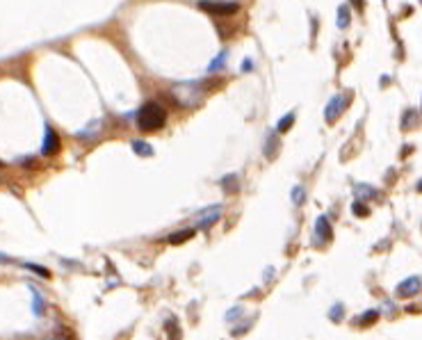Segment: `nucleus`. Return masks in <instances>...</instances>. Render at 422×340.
Here are the masks:
<instances>
[{
  "label": "nucleus",
  "instance_id": "obj_9",
  "mask_svg": "<svg viewBox=\"0 0 422 340\" xmlns=\"http://www.w3.org/2000/svg\"><path fill=\"white\" fill-rule=\"evenodd\" d=\"M349 25V9H347V5H340V9H338V27H347Z\"/></svg>",
  "mask_w": 422,
  "mask_h": 340
},
{
  "label": "nucleus",
  "instance_id": "obj_3",
  "mask_svg": "<svg viewBox=\"0 0 422 340\" xmlns=\"http://www.w3.org/2000/svg\"><path fill=\"white\" fill-rule=\"evenodd\" d=\"M422 290V276H409L397 286V297H416Z\"/></svg>",
  "mask_w": 422,
  "mask_h": 340
},
{
  "label": "nucleus",
  "instance_id": "obj_11",
  "mask_svg": "<svg viewBox=\"0 0 422 340\" xmlns=\"http://www.w3.org/2000/svg\"><path fill=\"white\" fill-rule=\"evenodd\" d=\"M292 123H295V114L290 112L288 117H283V119L278 121V128H276V130H278V133H288V130L292 128Z\"/></svg>",
  "mask_w": 422,
  "mask_h": 340
},
{
  "label": "nucleus",
  "instance_id": "obj_15",
  "mask_svg": "<svg viewBox=\"0 0 422 340\" xmlns=\"http://www.w3.org/2000/svg\"><path fill=\"white\" fill-rule=\"evenodd\" d=\"M132 148H135V153L151 155V146H149V144H144V142H132Z\"/></svg>",
  "mask_w": 422,
  "mask_h": 340
},
{
  "label": "nucleus",
  "instance_id": "obj_4",
  "mask_svg": "<svg viewBox=\"0 0 422 340\" xmlns=\"http://www.w3.org/2000/svg\"><path fill=\"white\" fill-rule=\"evenodd\" d=\"M347 103H349V96H336V98H331V103L326 105V114H324L326 121L333 123V121L340 117V112H343V107L347 105Z\"/></svg>",
  "mask_w": 422,
  "mask_h": 340
},
{
  "label": "nucleus",
  "instance_id": "obj_17",
  "mask_svg": "<svg viewBox=\"0 0 422 340\" xmlns=\"http://www.w3.org/2000/svg\"><path fill=\"white\" fill-rule=\"evenodd\" d=\"M301 199H303V190L301 187H295V190H292V201H295L297 206H301Z\"/></svg>",
  "mask_w": 422,
  "mask_h": 340
},
{
  "label": "nucleus",
  "instance_id": "obj_14",
  "mask_svg": "<svg viewBox=\"0 0 422 340\" xmlns=\"http://www.w3.org/2000/svg\"><path fill=\"white\" fill-rule=\"evenodd\" d=\"M167 331H169V340H178L180 338V334H178L180 329H178V324H176L174 320L167 322Z\"/></svg>",
  "mask_w": 422,
  "mask_h": 340
},
{
  "label": "nucleus",
  "instance_id": "obj_24",
  "mask_svg": "<svg viewBox=\"0 0 422 340\" xmlns=\"http://www.w3.org/2000/svg\"><path fill=\"white\" fill-rule=\"evenodd\" d=\"M2 167H5V165H2V160H0V169H2Z\"/></svg>",
  "mask_w": 422,
  "mask_h": 340
},
{
  "label": "nucleus",
  "instance_id": "obj_1",
  "mask_svg": "<svg viewBox=\"0 0 422 340\" xmlns=\"http://www.w3.org/2000/svg\"><path fill=\"white\" fill-rule=\"evenodd\" d=\"M167 123V110L158 100H149L139 107L137 112V128L142 133H158Z\"/></svg>",
  "mask_w": 422,
  "mask_h": 340
},
{
  "label": "nucleus",
  "instance_id": "obj_10",
  "mask_svg": "<svg viewBox=\"0 0 422 340\" xmlns=\"http://www.w3.org/2000/svg\"><path fill=\"white\" fill-rule=\"evenodd\" d=\"M376 320H379V311H368V313L358 320V324H361V327H370V324H374Z\"/></svg>",
  "mask_w": 422,
  "mask_h": 340
},
{
  "label": "nucleus",
  "instance_id": "obj_7",
  "mask_svg": "<svg viewBox=\"0 0 422 340\" xmlns=\"http://www.w3.org/2000/svg\"><path fill=\"white\" fill-rule=\"evenodd\" d=\"M194 233H197V228H183V231H178V233L169 235V238H167V242H169V244H183V242L192 240V238H194Z\"/></svg>",
  "mask_w": 422,
  "mask_h": 340
},
{
  "label": "nucleus",
  "instance_id": "obj_16",
  "mask_svg": "<svg viewBox=\"0 0 422 340\" xmlns=\"http://www.w3.org/2000/svg\"><path fill=\"white\" fill-rule=\"evenodd\" d=\"M411 123H416V114H413V110H406V114H404V121H402V128H404V130H409Z\"/></svg>",
  "mask_w": 422,
  "mask_h": 340
},
{
  "label": "nucleus",
  "instance_id": "obj_12",
  "mask_svg": "<svg viewBox=\"0 0 422 340\" xmlns=\"http://www.w3.org/2000/svg\"><path fill=\"white\" fill-rule=\"evenodd\" d=\"M351 213L356 215V217H368V215H370V208L365 206L363 201H356V203L351 206Z\"/></svg>",
  "mask_w": 422,
  "mask_h": 340
},
{
  "label": "nucleus",
  "instance_id": "obj_18",
  "mask_svg": "<svg viewBox=\"0 0 422 340\" xmlns=\"http://www.w3.org/2000/svg\"><path fill=\"white\" fill-rule=\"evenodd\" d=\"M356 194H361V196H374V190H370V187L365 185H356Z\"/></svg>",
  "mask_w": 422,
  "mask_h": 340
},
{
  "label": "nucleus",
  "instance_id": "obj_20",
  "mask_svg": "<svg viewBox=\"0 0 422 340\" xmlns=\"http://www.w3.org/2000/svg\"><path fill=\"white\" fill-rule=\"evenodd\" d=\"M27 267H30V269H32V272L41 274V276H44V279H48V276H50V272H48L46 267H39V265H27Z\"/></svg>",
  "mask_w": 422,
  "mask_h": 340
},
{
  "label": "nucleus",
  "instance_id": "obj_19",
  "mask_svg": "<svg viewBox=\"0 0 422 340\" xmlns=\"http://www.w3.org/2000/svg\"><path fill=\"white\" fill-rule=\"evenodd\" d=\"M331 320H333V322L343 320V306H333V308H331Z\"/></svg>",
  "mask_w": 422,
  "mask_h": 340
},
{
  "label": "nucleus",
  "instance_id": "obj_5",
  "mask_svg": "<svg viewBox=\"0 0 422 340\" xmlns=\"http://www.w3.org/2000/svg\"><path fill=\"white\" fill-rule=\"evenodd\" d=\"M60 148H62V142H60V137H57V133H55L53 128H46V137H44V148H41V153L55 155Z\"/></svg>",
  "mask_w": 422,
  "mask_h": 340
},
{
  "label": "nucleus",
  "instance_id": "obj_8",
  "mask_svg": "<svg viewBox=\"0 0 422 340\" xmlns=\"http://www.w3.org/2000/svg\"><path fill=\"white\" fill-rule=\"evenodd\" d=\"M315 231H317V235L322 238V240H333V231H331V226H329V219L326 217H320L317 219V226H315Z\"/></svg>",
  "mask_w": 422,
  "mask_h": 340
},
{
  "label": "nucleus",
  "instance_id": "obj_2",
  "mask_svg": "<svg viewBox=\"0 0 422 340\" xmlns=\"http://www.w3.org/2000/svg\"><path fill=\"white\" fill-rule=\"evenodd\" d=\"M199 7L205 14H212V16H231L240 9L238 2H228V0H201Z\"/></svg>",
  "mask_w": 422,
  "mask_h": 340
},
{
  "label": "nucleus",
  "instance_id": "obj_25",
  "mask_svg": "<svg viewBox=\"0 0 422 340\" xmlns=\"http://www.w3.org/2000/svg\"><path fill=\"white\" fill-rule=\"evenodd\" d=\"M420 2H422V0H420Z\"/></svg>",
  "mask_w": 422,
  "mask_h": 340
},
{
  "label": "nucleus",
  "instance_id": "obj_13",
  "mask_svg": "<svg viewBox=\"0 0 422 340\" xmlns=\"http://www.w3.org/2000/svg\"><path fill=\"white\" fill-rule=\"evenodd\" d=\"M224 64H226V53H219V55H217V60L210 62V67H208V71H210V73H215V71H219V69L224 67Z\"/></svg>",
  "mask_w": 422,
  "mask_h": 340
},
{
  "label": "nucleus",
  "instance_id": "obj_22",
  "mask_svg": "<svg viewBox=\"0 0 422 340\" xmlns=\"http://www.w3.org/2000/svg\"><path fill=\"white\" fill-rule=\"evenodd\" d=\"M349 2H351L354 7H356L358 12H363V7H365V2H363V0H349Z\"/></svg>",
  "mask_w": 422,
  "mask_h": 340
},
{
  "label": "nucleus",
  "instance_id": "obj_21",
  "mask_svg": "<svg viewBox=\"0 0 422 340\" xmlns=\"http://www.w3.org/2000/svg\"><path fill=\"white\" fill-rule=\"evenodd\" d=\"M34 315H41V297L34 292Z\"/></svg>",
  "mask_w": 422,
  "mask_h": 340
},
{
  "label": "nucleus",
  "instance_id": "obj_23",
  "mask_svg": "<svg viewBox=\"0 0 422 340\" xmlns=\"http://www.w3.org/2000/svg\"><path fill=\"white\" fill-rule=\"evenodd\" d=\"M418 192H422V180H420V183H418Z\"/></svg>",
  "mask_w": 422,
  "mask_h": 340
},
{
  "label": "nucleus",
  "instance_id": "obj_6",
  "mask_svg": "<svg viewBox=\"0 0 422 340\" xmlns=\"http://www.w3.org/2000/svg\"><path fill=\"white\" fill-rule=\"evenodd\" d=\"M219 215H222V208H208L205 213H201L199 215V226L201 228H205V226H210V224H215V221L219 219Z\"/></svg>",
  "mask_w": 422,
  "mask_h": 340
}]
</instances>
